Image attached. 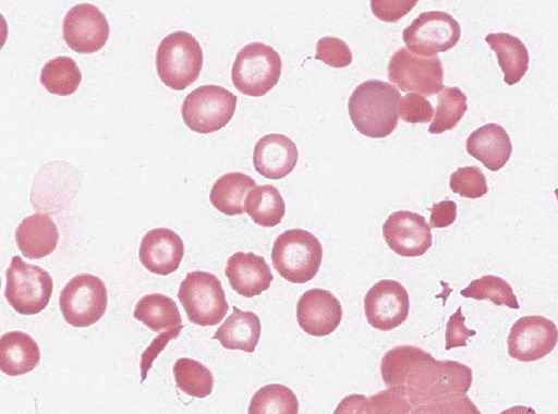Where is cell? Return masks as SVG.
<instances>
[{
	"label": "cell",
	"mask_w": 558,
	"mask_h": 414,
	"mask_svg": "<svg viewBox=\"0 0 558 414\" xmlns=\"http://www.w3.org/2000/svg\"><path fill=\"white\" fill-rule=\"evenodd\" d=\"M82 81L77 63L70 57L60 56L45 63L40 72L41 85L51 94H73Z\"/></svg>",
	"instance_id": "28"
},
{
	"label": "cell",
	"mask_w": 558,
	"mask_h": 414,
	"mask_svg": "<svg viewBox=\"0 0 558 414\" xmlns=\"http://www.w3.org/2000/svg\"><path fill=\"white\" fill-rule=\"evenodd\" d=\"M295 393L281 383H269L259 388L252 397L247 414H298Z\"/></svg>",
	"instance_id": "29"
},
{
	"label": "cell",
	"mask_w": 558,
	"mask_h": 414,
	"mask_svg": "<svg viewBox=\"0 0 558 414\" xmlns=\"http://www.w3.org/2000/svg\"><path fill=\"white\" fill-rule=\"evenodd\" d=\"M461 36L458 21L442 11L421 13L402 32L407 48L414 54L434 57L453 48Z\"/></svg>",
	"instance_id": "11"
},
{
	"label": "cell",
	"mask_w": 558,
	"mask_h": 414,
	"mask_svg": "<svg viewBox=\"0 0 558 414\" xmlns=\"http://www.w3.org/2000/svg\"><path fill=\"white\" fill-rule=\"evenodd\" d=\"M558 342V329L554 321L541 316L529 315L519 318L511 327L508 353L521 362H535L545 357Z\"/></svg>",
	"instance_id": "12"
},
{
	"label": "cell",
	"mask_w": 558,
	"mask_h": 414,
	"mask_svg": "<svg viewBox=\"0 0 558 414\" xmlns=\"http://www.w3.org/2000/svg\"><path fill=\"white\" fill-rule=\"evenodd\" d=\"M499 414H536V412L530 406L514 405L504 410Z\"/></svg>",
	"instance_id": "44"
},
{
	"label": "cell",
	"mask_w": 558,
	"mask_h": 414,
	"mask_svg": "<svg viewBox=\"0 0 558 414\" xmlns=\"http://www.w3.org/2000/svg\"><path fill=\"white\" fill-rule=\"evenodd\" d=\"M37 342L26 332L10 331L0 339V369L9 376L33 370L39 363Z\"/></svg>",
	"instance_id": "23"
},
{
	"label": "cell",
	"mask_w": 558,
	"mask_h": 414,
	"mask_svg": "<svg viewBox=\"0 0 558 414\" xmlns=\"http://www.w3.org/2000/svg\"><path fill=\"white\" fill-rule=\"evenodd\" d=\"M414 406L402 387H389L364 398L356 414H409Z\"/></svg>",
	"instance_id": "34"
},
{
	"label": "cell",
	"mask_w": 558,
	"mask_h": 414,
	"mask_svg": "<svg viewBox=\"0 0 558 414\" xmlns=\"http://www.w3.org/2000/svg\"><path fill=\"white\" fill-rule=\"evenodd\" d=\"M244 210L255 223L275 227L281 222L286 205L277 187L271 184L256 185L245 198Z\"/></svg>",
	"instance_id": "27"
},
{
	"label": "cell",
	"mask_w": 558,
	"mask_h": 414,
	"mask_svg": "<svg viewBox=\"0 0 558 414\" xmlns=\"http://www.w3.org/2000/svg\"><path fill=\"white\" fill-rule=\"evenodd\" d=\"M457 218V204L453 200L445 199L436 203L430 208V228H446L454 222Z\"/></svg>",
	"instance_id": "42"
},
{
	"label": "cell",
	"mask_w": 558,
	"mask_h": 414,
	"mask_svg": "<svg viewBox=\"0 0 558 414\" xmlns=\"http://www.w3.org/2000/svg\"><path fill=\"white\" fill-rule=\"evenodd\" d=\"M282 61L279 53L264 42L245 45L235 56L231 69L234 87L242 94L259 97L279 81Z\"/></svg>",
	"instance_id": "5"
},
{
	"label": "cell",
	"mask_w": 558,
	"mask_h": 414,
	"mask_svg": "<svg viewBox=\"0 0 558 414\" xmlns=\"http://www.w3.org/2000/svg\"><path fill=\"white\" fill-rule=\"evenodd\" d=\"M230 287L244 297H253L269 289L274 276L263 256L252 252L231 255L225 268Z\"/></svg>",
	"instance_id": "19"
},
{
	"label": "cell",
	"mask_w": 558,
	"mask_h": 414,
	"mask_svg": "<svg viewBox=\"0 0 558 414\" xmlns=\"http://www.w3.org/2000/svg\"><path fill=\"white\" fill-rule=\"evenodd\" d=\"M409 414H482L466 394L429 402L414 407Z\"/></svg>",
	"instance_id": "37"
},
{
	"label": "cell",
	"mask_w": 558,
	"mask_h": 414,
	"mask_svg": "<svg viewBox=\"0 0 558 414\" xmlns=\"http://www.w3.org/2000/svg\"><path fill=\"white\" fill-rule=\"evenodd\" d=\"M416 0H371L373 14L385 22H397L408 14L416 4Z\"/></svg>",
	"instance_id": "39"
},
{
	"label": "cell",
	"mask_w": 558,
	"mask_h": 414,
	"mask_svg": "<svg viewBox=\"0 0 558 414\" xmlns=\"http://www.w3.org/2000/svg\"><path fill=\"white\" fill-rule=\"evenodd\" d=\"M298 158L295 143L288 136L277 133L260 137L253 150L255 170L271 180L282 179L292 172Z\"/></svg>",
	"instance_id": "18"
},
{
	"label": "cell",
	"mask_w": 558,
	"mask_h": 414,
	"mask_svg": "<svg viewBox=\"0 0 558 414\" xmlns=\"http://www.w3.org/2000/svg\"><path fill=\"white\" fill-rule=\"evenodd\" d=\"M364 398V394H350L344 397L337 405L333 414H356Z\"/></svg>",
	"instance_id": "43"
},
{
	"label": "cell",
	"mask_w": 558,
	"mask_h": 414,
	"mask_svg": "<svg viewBox=\"0 0 558 414\" xmlns=\"http://www.w3.org/2000/svg\"><path fill=\"white\" fill-rule=\"evenodd\" d=\"M184 244L181 236L168 228L149 230L142 239L138 257L151 273L167 276L174 272L183 258Z\"/></svg>",
	"instance_id": "17"
},
{
	"label": "cell",
	"mask_w": 558,
	"mask_h": 414,
	"mask_svg": "<svg viewBox=\"0 0 558 414\" xmlns=\"http://www.w3.org/2000/svg\"><path fill=\"white\" fill-rule=\"evenodd\" d=\"M465 317L461 313V306L458 307L446 325V345L445 349L451 350L453 348L465 346L466 340L476 334L475 330H471L464 325Z\"/></svg>",
	"instance_id": "40"
},
{
	"label": "cell",
	"mask_w": 558,
	"mask_h": 414,
	"mask_svg": "<svg viewBox=\"0 0 558 414\" xmlns=\"http://www.w3.org/2000/svg\"><path fill=\"white\" fill-rule=\"evenodd\" d=\"M173 376L177 387L190 397L205 398L213 391L211 372L193 358H178L173 365Z\"/></svg>",
	"instance_id": "31"
},
{
	"label": "cell",
	"mask_w": 558,
	"mask_h": 414,
	"mask_svg": "<svg viewBox=\"0 0 558 414\" xmlns=\"http://www.w3.org/2000/svg\"><path fill=\"white\" fill-rule=\"evenodd\" d=\"M63 39L78 53H93L101 49L109 37V23L94 4L78 3L63 19Z\"/></svg>",
	"instance_id": "14"
},
{
	"label": "cell",
	"mask_w": 558,
	"mask_h": 414,
	"mask_svg": "<svg viewBox=\"0 0 558 414\" xmlns=\"http://www.w3.org/2000/svg\"><path fill=\"white\" fill-rule=\"evenodd\" d=\"M203 51L197 39L184 31L167 35L156 52V69L161 82L174 89L183 90L199 76Z\"/></svg>",
	"instance_id": "4"
},
{
	"label": "cell",
	"mask_w": 558,
	"mask_h": 414,
	"mask_svg": "<svg viewBox=\"0 0 558 414\" xmlns=\"http://www.w3.org/2000/svg\"><path fill=\"white\" fill-rule=\"evenodd\" d=\"M427 354L421 348L412 345H399L392 348L381 358L380 373L387 387H402L414 367Z\"/></svg>",
	"instance_id": "30"
},
{
	"label": "cell",
	"mask_w": 558,
	"mask_h": 414,
	"mask_svg": "<svg viewBox=\"0 0 558 414\" xmlns=\"http://www.w3.org/2000/svg\"><path fill=\"white\" fill-rule=\"evenodd\" d=\"M555 194H556V197H557V200H558V188L555 190Z\"/></svg>",
	"instance_id": "45"
},
{
	"label": "cell",
	"mask_w": 558,
	"mask_h": 414,
	"mask_svg": "<svg viewBox=\"0 0 558 414\" xmlns=\"http://www.w3.org/2000/svg\"><path fill=\"white\" fill-rule=\"evenodd\" d=\"M232 309L211 338L218 340L226 349L252 353L260 337L259 317L251 310H241L236 306Z\"/></svg>",
	"instance_id": "22"
},
{
	"label": "cell",
	"mask_w": 558,
	"mask_h": 414,
	"mask_svg": "<svg viewBox=\"0 0 558 414\" xmlns=\"http://www.w3.org/2000/svg\"><path fill=\"white\" fill-rule=\"evenodd\" d=\"M178 299L189 320L202 327L218 325L229 309L220 280L207 271L189 272L180 283Z\"/></svg>",
	"instance_id": "6"
},
{
	"label": "cell",
	"mask_w": 558,
	"mask_h": 414,
	"mask_svg": "<svg viewBox=\"0 0 558 414\" xmlns=\"http://www.w3.org/2000/svg\"><path fill=\"white\" fill-rule=\"evenodd\" d=\"M383 236L390 249L404 257L422 256L433 243L425 217L410 210L392 212L383 224Z\"/></svg>",
	"instance_id": "15"
},
{
	"label": "cell",
	"mask_w": 558,
	"mask_h": 414,
	"mask_svg": "<svg viewBox=\"0 0 558 414\" xmlns=\"http://www.w3.org/2000/svg\"><path fill=\"white\" fill-rule=\"evenodd\" d=\"M388 77L402 92L433 96L444 89V68L437 56L424 57L402 47L388 63Z\"/></svg>",
	"instance_id": "10"
},
{
	"label": "cell",
	"mask_w": 558,
	"mask_h": 414,
	"mask_svg": "<svg viewBox=\"0 0 558 414\" xmlns=\"http://www.w3.org/2000/svg\"><path fill=\"white\" fill-rule=\"evenodd\" d=\"M466 100L459 87L445 86L437 96L436 112L428 132L441 134L456 127L468 110Z\"/></svg>",
	"instance_id": "32"
},
{
	"label": "cell",
	"mask_w": 558,
	"mask_h": 414,
	"mask_svg": "<svg viewBox=\"0 0 558 414\" xmlns=\"http://www.w3.org/2000/svg\"><path fill=\"white\" fill-rule=\"evenodd\" d=\"M472 370L457 361H437L427 354L409 373L403 388L414 407L466 394Z\"/></svg>",
	"instance_id": "1"
},
{
	"label": "cell",
	"mask_w": 558,
	"mask_h": 414,
	"mask_svg": "<svg viewBox=\"0 0 558 414\" xmlns=\"http://www.w3.org/2000/svg\"><path fill=\"white\" fill-rule=\"evenodd\" d=\"M256 186L254 179L243 172H229L213 184L209 199L211 205L228 216L241 215L248 192Z\"/></svg>",
	"instance_id": "25"
},
{
	"label": "cell",
	"mask_w": 558,
	"mask_h": 414,
	"mask_svg": "<svg viewBox=\"0 0 558 414\" xmlns=\"http://www.w3.org/2000/svg\"><path fill=\"white\" fill-rule=\"evenodd\" d=\"M4 296L12 308L22 315H35L48 305L53 282L48 271L13 256L5 272Z\"/></svg>",
	"instance_id": "7"
},
{
	"label": "cell",
	"mask_w": 558,
	"mask_h": 414,
	"mask_svg": "<svg viewBox=\"0 0 558 414\" xmlns=\"http://www.w3.org/2000/svg\"><path fill=\"white\" fill-rule=\"evenodd\" d=\"M485 41L495 51L498 64L508 85L518 83L529 69V51L520 38L509 33H493L485 37Z\"/></svg>",
	"instance_id": "24"
},
{
	"label": "cell",
	"mask_w": 558,
	"mask_h": 414,
	"mask_svg": "<svg viewBox=\"0 0 558 414\" xmlns=\"http://www.w3.org/2000/svg\"><path fill=\"white\" fill-rule=\"evenodd\" d=\"M449 186L461 197L478 198L488 192L486 178L477 166L458 168L451 173Z\"/></svg>",
	"instance_id": "35"
},
{
	"label": "cell",
	"mask_w": 558,
	"mask_h": 414,
	"mask_svg": "<svg viewBox=\"0 0 558 414\" xmlns=\"http://www.w3.org/2000/svg\"><path fill=\"white\" fill-rule=\"evenodd\" d=\"M398 112L402 121L408 123H428L434 115L432 104L422 95L409 93L401 97Z\"/></svg>",
	"instance_id": "38"
},
{
	"label": "cell",
	"mask_w": 558,
	"mask_h": 414,
	"mask_svg": "<svg viewBox=\"0 0 558 414\" xmlns=\"http://www.w3.org/2000/svg\"><path fill=\"white\" fill-rule=\"evenodd\" d=\"M340 301L325 289L314 288L304 292L296 303V320L301 329L314 337L328 336L342 319Z\"/></svg>",
	"instance_id": "16"
},
{
	"label": "cell",
	"mask_w": 558,
	"mask_h": 414,
	"mask_svg": "<svg viewBox=\"0 0 558 414\" xmlns=\"http://www.w3.org/2000/svg\"><path fill=\"white\" fill-rule=\"evenodd\" d=\"M465 147L469 155L490 171L500 170L512 153L508 133L497 123H488L473 131L465 142Z\"/></svg>",
	"instance_id": "20"
},
{
	"label": "cell",
	"mask_w": 558,
	"mask_h": 414,
	"mask_svg": "<svg viewBox=\"0 0 558 414\" xmlns=\"http://www.w3.org/2000/svg\"><path fill=\"white\" fill-rule=\"evenodd\" d=\"M108 292L105 282L94 275L73 277L62 289L59 306L64 320L83 328L97 322L107 309Z\"/></svg>",
	"instance_id": "9"
},
{
	"label": "cell",
	"mask_w": 558,
	"mask_h": 414,
	"mask_svg": "<svg viewBox=\"0 0 558 414\" xmlns=\"http://www.w3.org/2000/svg\"><path fill=\"white\" fill-rule=\"evenodd\" d=\"M133 317L155 332L167 331L182 325L175 302L160 293L142 296L135 305Z\"/></svg>",
	"instance_id": "26"
},
{
	"label": "cell",
	"mask_w": 558,
	"mask_h": 414,
	"mask_svg": "<svg viewBox=\"0 0 558 414\" xmlns=\"http://www.w3.org/2000/svg\"><path fill=\"white\" fill-rule=\"evenodd\" d=\"M409 309L408 291L397 280L378 281L364 297V313L368 324L381 331L399 327L408 318Z\"/></svg>",
	"instance_id": "13"
},
{
	"label": "cell",
	"mask_w": 558,
	"mask_h": 414,
	"mask_svg": "<svg viewBox=\"0 0 558 414\" xmlns=\"http://www.w3.org/2000/svg\"><path fill=\"white\" fill-rule=\"evenodd\" d=\"M236 96L218 85H203L183 100L181 114L192 131L208 134L227 125L236 107Z\"/></svg>",
	"instance_id": "8"
},
{
	"label": "cell",
	"mask_w": 558,
	"mask_h": 414,
	"mask_svg": "<svg viewBox=\"0 0 558 414\" xmlns=\"http://www.w3.org/2000/svg\"><path fill=\"white\" fill-rule=\"evenodd\" d=\"M182 328L183 326L181 325L173 329L163 331L155 338L149 346L143 352L141 358L142 382L146 379L147 372L150 369L154 360L159 355L170 340L178 338Z\"/></svg>",
	"instance_id": "41"
},
{
	"label": "cell",
	"mask_w": 558,
	"mask_h": 414,
	"mask_svg": "<svg viewBox=\"0 0 558 414\" xmlns=\"http://www.w3.org/2000/svg\"><path fill=\"white\" fill-rule=\"evenodd\" d=\"M401 94L390 83L367 80L355 87L348 100V112L355 129L367 137L390 135L398 124Z\"/></svg>",
	"instance_id": "2"
},
{
	"label": "cell",
	"mask_w": 558,
	"mask_h": 414,
	"mask_svg": "<svg viewBox=\"0 0 558 414\" xmlns=\"http://www.w3.org/2000/svg\"><path fill=\"white\" fill-rule=\"evenodd\" d=\"M460 294L478 301L488 300L498 306L505 305L514 309L520 307L512 287L502 278L493 275L472 280Z\"/></svg>",
	"instance_id": "33"
},
{
	"label": "cell",
	"mask_w": 558,
	"mask_h": 414,
	"mask_svg": "<svg viewBox=\"0 0 558 414\" xmlns=\"http://www.w3.org/2000/svg\"><path fill=\"white\" fill-rule=\"evenodd\" d=\"M315 59L332 68H344L352 62L348 44L333 36H326L316 42Z\"/></svg>",
	"instance_id": "36"
},
{
	"label": "cell",
	"mask_w": 558,
	"mask_h": 414,
	"mask_svg": "<svg viewBox=\"0 0 558 414\" xmlns=\"http://www.w3.org/2000/svg\"><path fill=\"white\" fill-rule=\"evenodd\" d=\"M323 246L310 231L290 229L280 233L272 245L271 261L276 271L291 283L312 280L322 265Z\"/></svg>",
	"instance_id": "3"
},
{
	"label": "cell",
	"mask_w": 558,
	"mask_h": 414,
	"mask_svg": "<svg viewBox=\"0 0 558 414\" xmlns=\"http://www.w3.org/2000/svg\"><path fill=\"white\" fill-rule=\"evenodd\" d=\"M14 238L24 257L40 259L51 254L57 247L59 231L48 215L37 212L20 222Z\"/></svg>",
	"instance_id": "21"
}]
</instances>
